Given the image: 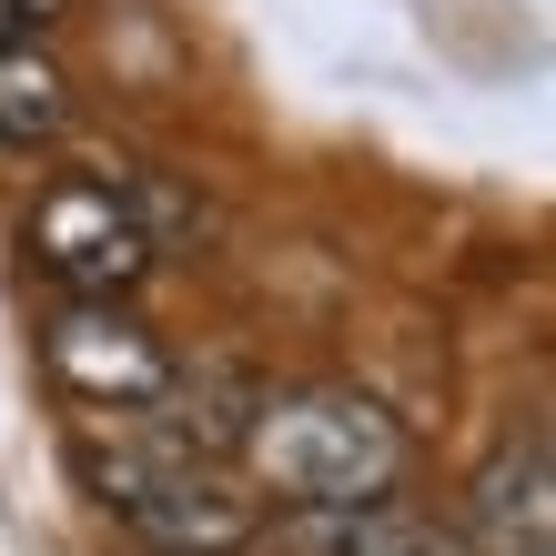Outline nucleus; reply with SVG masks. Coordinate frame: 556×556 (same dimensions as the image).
Returning <instances> with one entry per match:
<instances>
[{"label":"nucleus","mask_w":556,"mask_h":556,"mask_svg":"<svg viewBox=\"0 0 556 556\" xmlns=\"http://www.w3.org/2000/svg\"><path fill=\"white\" fill-rule=\"evenodd\" d=\"M243 485L274 506H334V496H395L415 445L375 395L344 384H293V395H253L233 425Z\"/></svg>","instance_id":"nucleus-1"},{"label":"nucleus","mask_w":556,"mask_h":556,"mask_svg":"<svg viewBox=\"0 0 556 556\" xmlns=\"http://www.w3.org/2000/svg\"><path fill=\"white\" fill-rule=\"evenodd\" d=\"M30 264H41L61 293H102V304H132V293L152 283V233L142 213L122 203L112 162H81V173H51L41 192H30V223H21Z\"/></svg>","instance_id":"nucleus-2"},{"label":"nucleus","mask_w":556,"mask_h":556,"mask_svg":"<svg viewBox=\"0 0 556 556\" xmlns=\"http://www.w3.org/2000/svg\"><path fill=\"white\" fill-rule=\"evenodd\" d=\"M41 365L72 405H162L182 384L173 344L152 334L132 304H102V293H61L41 324Z\"/></svg>","instance_id":"nucleus-3"},{"label":"nucleus","mask_w":556,"mask_h":556,"mask_svg":"<svg viewBox=\"0 0 556 556\" xmlns=\"http://www.w3.org/2000/svg\"><path fill=\"white\" fill-rule=\"evenodd\" d=\"M112 516L132 527L142 556H253L264 546V496L233 466H203V455L152 466L132 496H112Z\"/></svg>","instance_id":"nucleus-4"},{"label":"nucleus","mask_w":556,"mask_h":556,"mask_svg":"<svg viewBox=\"0 0 556 556\" xmlns=\"http://www.w3.org/2000/svg\"><path fill=\"white\" fill-rule=\"evenodd\" d=\"M466 536L485 556H556V466H546L536 425L516 445H496V466L466 485Z\"/></svg>","instance_id":"nucleus-5"},{"label":"nucleus","mask_w":556,"mask_h":556,"mask_svg":"<svg viewBox=\"0 0 556 556\" xmlns=\"http://www.w3.org/2000/svg\"><path fill=\"white\" fill-rule=\"evenodd\" d=\"M274 556H435V516L395 496H334V506H283L264 516Z\"/></svg>","instance_id":"nucleus-6"},{"label":"nucleus","mask_w":556,"mask_h":556,"mask_svg":"<svg viewBox=\"0 0 556 556\" xmlns=\"http://www.w3.org/2000/svg\"><path fill=\"white\" fill-rule=\"evenodd\" d=\"M72 132V81L41 41H0V152H51Z\"/></svg>","instance_id":"nucleus-7"},{"label":"nucleus","mask_w":556,"mask_h":556,"mask_svg":"<svg viewBox=\"0 0 556 556\" xmlns=\"http://www.w3.org/2000/svg\"><path fill=\"white\" fill-rule=\"evenodd\" d=\"M72 0H0V41H30V30H51Z\"/></svg>","instance_id":"nucleus-8"}]
</instances>
